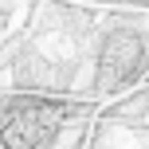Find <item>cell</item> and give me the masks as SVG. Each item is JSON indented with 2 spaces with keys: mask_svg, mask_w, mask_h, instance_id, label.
I'll use <instances>...</instances> for the list:
<instances>
[{
  "mask_svg": "<svg viewBox=\"0 0 149 149\" xmlns=\"http://www.w3.org/2000/svg\"><path fill=\"white\" fill-rule=\"evenodd\" d=\"M145 63V47L134 31H110L98 51V74H102L106 86H118V82L134 79Z\"/></svg>",
  "mask_w": 149,
  "mask_h": 149,
  "instance_id": "6da1fadb",
  "label": "cell"
}]
</instances>
